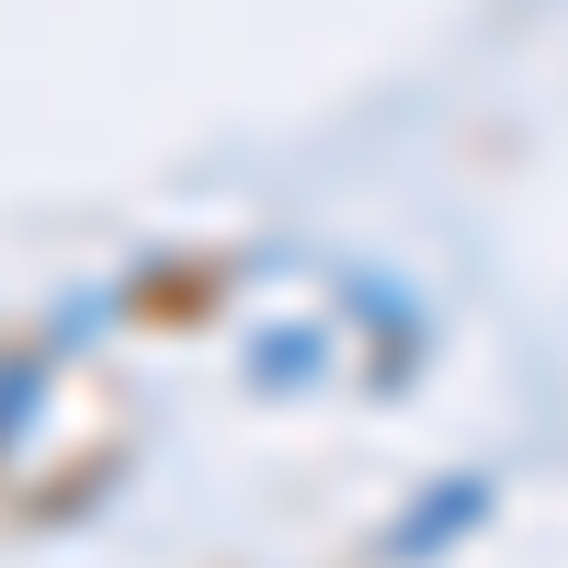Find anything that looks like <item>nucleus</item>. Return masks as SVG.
I'll use <instances>...</instances> for the list:
<instances>
[{"mask_svg":"<svg viewBox=\"0 0 568 568\" xmlns=\"http://www.w3.org/2000/svg\"><path fill=\"white\" fill-rule=\"evenodd\" d=\"M45 387H58V375H45V353H12V364H0V466H12L23 433L45 420Z\"/></svg>","mask_w":568,"mask_h":568,"instance_id":"20e7f679","label":"nucleus"},{"mask_svg":"<svg viewBox=\"0 0 568 568\" xmlns=\"http://www.w3.org/2000/svg\"><path fill=\"white\" fill-rule=\"evenodd\" d=\"M489 500H500L489 478H444V489H420L398 524H387V546H375V557H387V568H433L444 546H466V535L489 524Z\"/></svg>","mask_w":568,"mask_h":568,"instance_id":"f257e3e1","label":"nucleus"},{"mask_svg":"<svg viewBox=\"0 0 568 568\" xmlns=\"http://www.w3.org/2000/svg\"><path fill=\"white\" fill-rule=\"evenodd\" d=\"M329 364H342V353H329V329H318V318H262L251 342H240V375H251L262 398H307Z\"/></svg>","mask_w":568,"mask_h":568,"instance_id":"7ed1b4c3","label":"nucleus"},{"mask_svg":"<svg viewBox=\"0 0 568 568\" xmlns=\"http://www.w3.org/2000/svg\"><path fill=\"white\" fill-rule=\"evenodd\" d=\"M342 307L364 318V364H375V387H409V364H420V342H433V329H420V307L398 296L387 273H353V284H342Z\"/></svg>","mask_w":568,"mask_h":568,"instance_id":"f03ea898","label":"nucleus"}]
</instances>
